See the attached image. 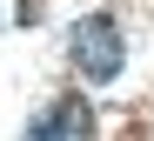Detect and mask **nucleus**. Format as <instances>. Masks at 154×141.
Wrapping results in <instances>:
<instances>
[{
	"label": "nucleus",
	"mask_w": 154,
	"mask_h": 141,
	"mask_svg": "<svg viewBox=\"0 0 154 141\" xmlns=\"http://www.w3.org/2000/svg\"><path fill=\"white\" fill-rule=\"evenodd\" d=\"M67 54H74V67H81V81H114L121 74V27L107 14H81L67 27Z\"/></svg>",
	"instance_id": "obj_1"
},
{
	"label": "nucleus",
	"mask_w": 154,
	"mask_h": 141,
	"mask_svg": "<svg viewBox=\"0 0 154 141\" xmlns=\"http://www.w3.org/2000/svg\"><path fill=\"white\" fill-rule=\"evenodd\" d=\"M27 134H34V141H81V134H94V107H87V101H54V107L34 114Z\"/></svg>",
	"instance_id": "obj_2"
}]
</instances>
